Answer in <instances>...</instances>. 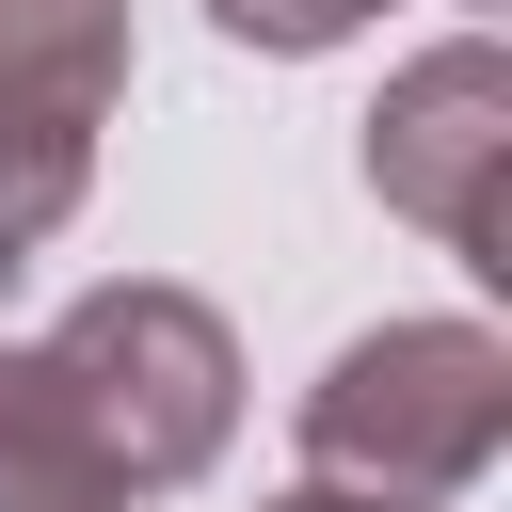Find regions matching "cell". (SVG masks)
I'll list each match as a JSON object with an SVG mask.
<instances>
[{
  "instance_id": "cell-1",
  "label": "cell",
  "mask_w": 512,
  "mask_h": 512,
  "mask_svg": "<svg viewBox=\"0 0 512 512\" xmlns=\"http://www.w3.org/2000/svg\"><path fill=\"white\" fill-rule=\"evenodd\" d=\"M512 448V352L496 320H368L320 384H304V480L384 496V512H448L480 496Z\"/></svg>"
},
{
  "instance_id": "cell-2",
  "label": "cell",
  "mask_w": 512,
  "mask_h": 512,
  "mask_svg": "<svg viewBox=\"0 0 512 512\" xmlns=\"http://www.w3.org/2000/svg\"><path fill=\"white\" fill-rule=\"evenodd\" d=\"M32 352L64 368V400H80V432L112 448V480H128V496L208 480V464H224V432H240V336H224V304H192V288H160V272L80 288Z\"/></svg>"
},
{
  "instance_id": "cell-3",
  "label": "cell",
  "mask_w": 512,
  "mask_h": 512,
  "mask_svg": "<svg viewBox=\"0 0 512 512\" xmlns=\"http://www.w3.org/2000/svg\"><path fill=\"white\" fill-rule=\"evenodd\" d=\"M368 192H384L400 224H432L448 256L512 272V48H496V32H448V48H416V64L384 80V112H368Z\"/></svg>"
},
{
  "instance_id": "cell-4",
  "label": "cell",
  "mask_w": 512,
  "mask_h": 512,
  "mask_svg": "<svg viewBox=\"0 0 512 512\" xmlns=\"http://www.w3.org/2000/svg\"><path fill=\"white\" fill-rule=\"evenodd\" d=\"M128 96V0H0V128H112Z\"/></svg>"
},
{
  "instance_id": "cell-5",
  "label": "cell",
  "mask_w": 512,
  "mask_h": 512,
  "mask_svg": "<svg viewBox=\"0 0 512 512\" xmlns=\"http://www.w3.org/2000/svg\"><path fill=\"white\" fill-rule=\"evenodd\" d=\"M0 512H128L112 448L80 432V400H64V368L32 336L0 352Z\"/></svg>"
},
{
  "instance_id": "cell-6",
  "label": "cell",
  "mask_w": 512,
  "mask_h": 512,
  "mask_svg": "<svg viewBox=\"0 0 512 512\" xmlns=\"http://www.w3.org/2000/svg\"><path fill=\"white\" fill-rule=\"evenodd\" d=\"M96 192V144L80 128H0V272H32Z\"/></svg>"
},
{
  "instance_id": "cell-7",
  "label": "cell",
  "mask_w": 512,
  "mask_h": 512,
  "mask_svg": "<svg viewBox=\"0 0 512 512\" xmlns=\"http://www.w3.org/2000/svg\"><path fill=\"white\" fill-rule=\"evenodd\" d=\"M384 0H208V32L224 48H272V64H304V48H352Z\"/></svg>"
},
{
  "instance_id": "cell-8",
  "label": "cell",
  "mask_w": 512,
  "mask_h": 512,
  "mask_svg": "<svg viewBox=\"0 0 512 512\" xmlns=\"http://www.w3.org/2000/svg\"><path fill=\"white\" fill-rule=\"evenodd\" d=\"M272 512H384V496H336V480H304V496H272Z\"/></svg>"
}]
</instances>
